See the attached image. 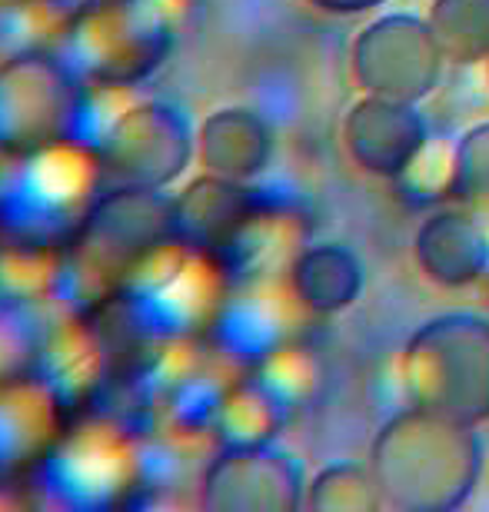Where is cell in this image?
I'll return each instance as SVG.
<instances>
[{
	"instance_id": "1",
	"label": "cell",
	"mask_w": 489,
	"mask_h": 512,
	"mask_svg": "<svg viewBox=\"0 0 489 512\" xmlns=\"http://www.w3.org/2000/svg\"><path fill=\"white\" fill-rule=\"evenodd\" d=\"M370 473L386 509H460L480 483L483 439L470 423L410 403L380 426L370 446Z\"/></svg>"
},
{
	"instance_id": "2",
	"label": "cell",
	"mask_w": 489,
	"mask_h": 512,
	"mask_svg": "<svg viewBox=\"0 0 489 512\" xmlns=\"http://www.w3.org/2000/svg\"><path fill=\"white\" fill-rule=\"evenodd\" d=\"M187 0H87L70 10L57 57L77 80L137 87L167 64Z\"/></svg>"
},
{
	"instance_id": "3",
	"label": "cell",
	"mask_w": 489,
	"mask_h": 512,
	"mask_svg": "<svg viewBox=\"0 0 489 512\" xmlns=\"http://www.w3.org/2000/svg\"><path fill=\"white\" fill-rule=\"evenodd\" d=\"M230 283L217 256L170 237L134 263L117 306L147 343L203 340Z\"/></svg>"
},
{
	"instance_id": "4",
	"label": "cell",
	"mask_w": 489,
	"mask_h": 512,
	"mask_svg": "<svg viewBox=\"0 0 489 512\" xmlns=\"http://www.w3.org/2000/svg\"><path fill=\"white\" fill-rule=\"evenodd\" d=\"M403 386L413 406L460 423H489V316L440 313L403 346Z\"/></svg>"
},
{
	"instance_id": "5",
	"label": "cell",
	"mask_w": 489,
	"mask_h": 512,
	"mask_svg": "<svg viewBox=\"0 0 489 512\" xmlns=\"http://www.w3.org/2000/svg\"><path fill=\"white\" fill-rule=\"evenodd\" d=\"M97 157L74 143L24 153L0 193V233L47 247H67L100 197Z\"/></svg>"
},
{
	"instance_id": "6",
	"label": "cell",
	"mask_w": 489,
	"mask_h": 512,
	"mask_svg": "<svg viewBox=\"0 0 489 512\" xmlns=\"http://www.w3.org/2000/svg\"><path fill=\"white\" fill-rule=\"evenodd\" d=\"M44 503L77 512L114 509L137 489V436L114 419L64 429L34 466Z\"/></svg>"
},
{
	"instance_id": "7",
	"label": "cell",
	"mask_w": 489,
	"mask_h": 512,
	"mask_svg": "<svg viewBox=\"0 0 489 512\" xmlns=\"http://www.w3.org/2000/svg\"><path fill=\"white\" fill-rule=\"evenodd\" d=\"M197 160V130L167 100H134L117 133L100 150V187L170 190Z\"/></svg>"
},
{
	"instance_id": "8",
	"label": "cell",
	"mask_w": 489,
	"mask_h": 512,
	"mask_svg": "<svg viewBox=\"0 0 489 512\" xmlns=\"http://www.w3.org/2000/svg\"><path fill=\"white\" fill-rule=\"evenodd\" d=\"M350 64L363 94L420 104L440 84L446 57L436 44L430 20L386 14L356 34Z\"/></svg>"
},
{
	"instance_id": "9",
	"label": "cell",
	"mask_w": 489,
	"mask_h": 512,
	"mask_svg": "<svg viewBox=\"0 0 489 512\" xmlns=\"http://www.w3.org/2000/svg\"><path fill=\"white\" fill-rule=\"evenodd\" d=\"M77 84L57 54L0 60V147L34 153L64 143Z\"/></svg>"
},
{
	"instance_id": "10",
	"label": "cell",
	"mask_w": 489,
	"mask_h": 512,
	"mask_svg": "<svg viewBox=\"0 0 489 512\" xmlns=\"http://www.w3.org/2000/svg\"><path fill=\"white\" fill-rule=\"evenodd\" d=\"M197 489L213 512H293L307 499L303 466L277 443L217 446Z\"/></svg>"
},
{
	"instance_id": "11",
	"label": "cell",
	"mask_w": 489,
	"mask_h": 512,
	"mask_svg": "<svg viewBox=\"0 0 489 512\" xmlns=\"http://www.w3.org/2000/svg\"><path fill=\"white\" fill-rule=\"evenodd\" d=\"M300 313H307V306L293 293L287 276L233 280L207 340L230 363L247 370L270 350L297 340Z\"/></svg>"
},
{
	"instance_id": "12",
	"label": "cell",
	"mask_w": 489,
	"mask_h": 512,
	"mask_svg": "<svg viewBox=\"0 0 489 512\" xmlns=\"http://www.w3.org/2000/svg\"><path fill=\"white\" fill-rule=\"evenodd\" d=\"M430 140V124L403 100L363 94L343 120V143L350 160L370 177L396 180Z\"/></svg>"
},
{
	"instance_id": "13",
	"label": "cell",
	"mask_w": 489,
	"mask_h": 512,
	"mask_svg": "<svg viewBox=\"0 0 489 512\" xmlns=\"http://www.w3.org/2000/svg\"><path fill=\"white\" fill-rule=\"evenodd\" d=\"M77 237L90 240L127 270H134L140 256H147L163 240L173 237L170 217V193L167 190H134V187H110L90 210L87 223Z\"/></svg>"
},
{
	"instance_id": "14",
	"label": "cell",
	"mask_w": 489,
	"mask_h": 512,
	"mask_svg": "<svg viewBox=\"0 0 489 512\" xmlns=\"http://www.w3.org/2000/svg\"><path fill=\"white\" fill-rule=\"evenodd\" d=\"M27 373L67 413V409L87 406L100 393L107 376V350L100 336L90 330V320L64 316L34 343Z\"/></svg>"
},
{
	"instance_id": "15",
	"label": "cell",
	"mask_w": 489,
	"mask_h": 512,
	"mask_svg": "<svg viewBox=\"0 0 489 512\" xmlns=\"http://www.w3.org/2000/svg\"><path fill=\"white\" fill-rule=\"evenodd\" d=\"M260 200V190H253L250 183L203 170V177L190 180L180 193L170 197L173 237L187 247L220 256L250 213L260 207Z\"/></svg>"
},
{
	"instance_id": "16",
	"label": "cell",
	"mask_w": 489,
	"mask_h": 512,
	"mask_svg": "<svg viewBox=\"0 0 489 512\" xmlns=\"http://www.w3.org/2000/svg\"><path fill=\"white\" fill-rule=\"evenodd\" d=\"M413 253L426 280L463 290L489 273V227L466 207L433 210L416 230Z\"/></svg>"
},
{
	"instance_id": "17",
	"label": "cell",
	"mask_w": 489,
	"mask_h": 512,
	"mask_svg": "<svg viewBox=\"0 0 489 512\" xmlns=\"http://www.w3.org/2000/svg\"><path fill=\"white\" fill-rule=\"evenodd\" d=\"M64 409L34 376H14L0 383V479L17 476L47 456L60 429Z\"/></svg>"
},
{
	"instance_id": "18",
	"label": "cell",
	"mask_w": 489,
	"mask_h": 512,
	"mask_svg": "<svg viewBox=\"0 0 489 512\" xmlns=\"http://www.w3.org/2000/svg\"><path fill=\"white\" fill-rule=\"evenodd\" d=\"M307 223L303 213L277 200H260L247 223L237 230L223 253L217 256L230 280H257V276H287L290 263L307 247Z\"/></svg>"
},
{
	"instance_id": "19",
	"label": "cell",
	"mask_w": 489,
	"mask_h": 512,
	"mask_svg": "<svg viewBox=\"0 0 489 512\" xmlns=\"http://www.w3.org/2000/svg\"><path fill=\"white\" fill-rule=\"evenodd\" d=\"M277 133L250 107H220L197 127V160L207 173L253 183L270 167Z\"/></svg>"
},
{
	"instance_id": "20",
	"label": "cell",
	"mask_w": 489,
	"mask_h": 512,
	"mask_svg": "<svg viewBox=\"0 0 489 512\" xmlns=\"http://www.w3.org/2000/svg\"><path fill=\"white\" fill-rule=\"evenodd\" d=\"M287 280L307 313L333 316L360 300L363 293V263L343 243H307L290 263Z\"/></svg>"
},
{
	"instance_id": "21",
	"label": "cell",
	"mask_w": 489,
	"mask_h": 512,
	"mask_svg": "<svg viewBox=\"0 0 489 512\" xmlns=\"http://www.w3.org/2000/svg\"><path fill=\"white\" fill-rule=\"evenodd\" d=\"M137 436V433H134ZM207 429L157 423L137 436V489H177L207 469ZM213 439V436H210Z\"/></svg>"
},
{
	"instance_id": "22",
	"label": "cell",
	"mask_w": 489,
	"mask_h": 512,
	"mask_svg": "<svg viewBox=\"0 0 489 512\" xmlns=\"http://www.w3.org/2000/svg\"><path fill=\"white\" fill-rule=\"evenodd\" d=\"M290 413L253 376L240 373L220 399L210 436L217 446H260L277 443Z\"/></svg>"
},
{
	"instance_id": "23",
	"label": "cell",
	"mask_w": 489,
	"mask_h": 512,
	"mask_svg": "<svg viewBox=\"0 0 489 512\" xmlns=\"http://www.w3.org/2000/svg\"><path fill=\"white\" fill-rule=\"evenodd\" d=\"M60 250L0 233V310L27 313L57 296Z\"/></svg>"
},
{
	"instance_id": "24",
	"label": "cell",
	"mask_w": 489,
	"mask_h": 512,
	"mask_svg": "<svg viewBox=\"0 0 489 512\" xmlns=\"http://www.w3.org/2000/svg\"><path fill=\"white\" fill-rule=\"evenodd\" d=\"M134 100H137L134 87L80 80L77 94H74V107H70V117H67L64 143H74V147L87 150L90 157H100V150H104L110 137L117 133L120 120L127 117Z\"/></svg>"
},
{
	"instance_id": "25",
	"label": "cell",
	"mask_w": 489,
	"mask_h": 512,
	"mask_svg": "<svg viewBox=\"0 0 489 512\" xmlns=\"http://www.w3.org/2000/svg\"><path fill=\"white\" fill-rule=\"evenodd\" d=\"M243 373L253 376L287 413L303 409L323 386V366L317 360V353L307 343H300V336L277 346V350H270L263 360L247 366Z\"/></svg>"
},
{
	"instance_id": "26",
	"label": "cell",
	"mask_w": 489,
	"mask_h": 512,
	"mask_svg": "<svg viewBox=\"0 0 489 512\" xmlns=\"http://www.w3.org/2000/svg\"><path fill=\"white\" fill-rule=\"evenodd\" d=\"M70 10L54 0H7L0 7V60L57 54Z\"/></svg>"
},
{
	"instance_id": "27",
	"label": "cell",
	"mask_w": 489,
	"mask_h": 512,
	"mask_svg": "<svg viewBox=\"0 0 489 512\" xmlns=\"http://www.w3.org/2000/svg\"><path fill=\"white\" fill-rule=\"evenodd\" d=\"M426 20L450 64L489 60V0H433Z\"/></svg>"
},
{
	"instance_id": "28",
	"label": "cell",
	"mask_w": 489,
	"mask_h": 512,
	"mask_svg": "<svg viewBox=\"0 0 489 512\" xmlns=\"http://www.w3.org/2000/svg\"><path fill=\"white\" fill-rule=\"evenodd\" d=\"M456 177H460V163H456V140L433 137L423 143L420 153L410 160L400 177H396V193L410 207H436V203L456 200Z\"/></svg>"
},
{
	"instance_id": "29",
	"label": "cell",
	"mask_w": 489,
	"mask_h": 512,
	"mask_svg": "<svg viewBox=\"0 0 489 512\" xmlns=\"http://www.w3.org/2000/svg\"><path fill=\"white\" fill-rule=\"evenodd\" d=\"M303 506L313 512H373L383 506V499L370 466L333 463L313 476Z\"/></svg>"
},
{
	"instance_id": "30",
	"label": "cell",
	"mask_w": 489,
	"mask_h": 512,
	"mask_svg": "<svg viewBox=\"0 0 489 512\" xmlns=\"http://www.w3.org/2000/svg\"><path fill=\"white\" fill-rule=\"evenodd\" d=\"M456 163H460L456 200L489 227V120L456 140Z\"/></svg>"
},
{
	"instance_id": "31",
	"label": "cell",
	"mask_w": 489,
	"mask_h": 512,
	"mask_svg": "<svg viewBox=\"0 0 489 512\" xmlns=\"http://www.w3.org/2000/svg\"><path fill=\"white\" fill-rule=\"evenodd\" d=\"M34 356V336H30L24 316L0 310V383L24 376Z\"/></svg>"
},
{
	"instance_id": "32",
	"label": "cell",
	"mask_w": 489,
	"mask_h": 512,
	"mask_svg": "<svg viewBox=\"0 0 489 512\" xmlns=\"http://www.w3.org/2000/svg\"><path fill=\"white\" fill-rule=\"evenodd\" d=\"M310 4L326 10V14H363V10L380 7L386 0H310Z\"/></svg>"
},
{
	"instance_id": "33",
	"label": "cell",
	"mask_w": 489,
	"mask_h": 512,
	"mask_svg": "<svg viewBox=\"0 0 489 512\" xmlns=\"http://www.w3.org/2000/svg\"><path fill=\"white\" fill-rule=\"evenodd\" d=\"M24 153H14V150H4L0 147V193H4V187L10 183V177H14V170H17V163Z\"/></svg>"
},
{
	"instance_id": "34",
	"label": "cell",
	"mask_w": 489,
	"mask_h": 512,
	"mask_svg": "<svg viewBox=\"0 0 489 512\" xmlns=\"http://www.w3.org/2000/svg\"><path fill=\"white\" fill-rule=\"evenodd\" d=\"M4 4H7V0H0V7H4Z\"/></svg>"
},
{
	"instance_id": "35",
	"label": "cell",
	"mask_w": 489,
	"mask_h": 512,
	"mask_svg": "<svg viewBox=\"0 0 489 512\" xmlns=\"http://www.w3.org/2000/svg\"><path fill=\"white\" fill-rule=\"evenodd\" d=\"M486 67H489V60H486Z\"/></svg>"
}]
</instances>
